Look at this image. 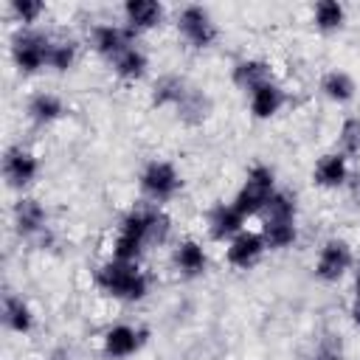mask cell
<instances>
[{"label": "cell", "instance_id": "1", "mask_svg": "<svg viewBox=\"0 0 360 360\" xmlns=\"http://www.w3.org/2000/svg\"><path fill=\"white\" fill-rule=\"evenodd\" d=\"M93 281L101 292H107L115 301H127V304L143 301L146 292H149V278L141 270V264H135V262L107 259L104 264L96 267Z\"/></svg>", "mask_w": 360, "mask_h": 360}, {"label": "cell", "instance_id": "2", "mask_svg": "<svg viewBox=\"0 0 360 360\" xmlns=\"http://www.w3.org/2000/svg\"><path fill=\"white\" fill-rule=\"evenodd\" d=\"M146 233H149V205L127 211L118 222V231H115V239H112V248H110V253H112L110 259L138 264L143 250L149 248Z\"/></svg>", "mask_w": 360, "mask_h": 360}, {"label": "cell", "instance_id": "3", "mask_svg": "<svg viewBox=\"0 0 360 360\" xmlns=\"http://www.w3.org/2000/svg\"><path fill=\"white\" fill-rule=\"evenodd\" d=\"M273 191H276V172H273L270 166H264V163H256V166H250V172L245 174V183H242L239 191L233 194L231 205H233L245 219L262 217V211H264L267 200L273 197Z\"/></svg>", "mask_w": 360, "mask_h": 360}, {"label": "cell", "instance_id": "4", "mask_svg": "<svg viewBox=\"0 0 360 360\" xmlns=\"http://www.w3.org/2000/svg\"><path fill=\"white\" fill-rule=\"evenodd\" d=\"M53 37L37 28H17L11 37V62L20 73L31 76L48 68V53H51Z\"/></svg>", "mask_w": 360, "mask_h": 360}, {"label": "cell", "instance_id": "5", "mask_svg": "<svg viewBox=\"0 0 360 360\" xmlns=\"http://www.w3.org/2000/svg\"><path fill=\"white\" fill-rule=\"evenodd\" d=\"M138 183H141V191H143V197L149 200V205H163V202H169V200L180 191L183 177H180V172H177V166H174L172 160L152 158V160L141 169Z\"/></svg>", "mask_w": 360, "mask_h": 360}, {"label": "cell", "instance_id": "6", "mask_svg": "<svg viewBox=\"0 0 360 360\" xmlns=\"http://www.w3.org/2000/svg\"><path fill=\"white\" fill-rule=\"evenodd\" d=\"M177 31L197 51H205V48H211L219 39V28H217L211 11L205 6H194V3L180 8V14H177Z\"/></svg>", "mask_w": 360, "mask_h": 360}, {"label": "cell", "instance_id": "7", "mask_svg": "<svg viewBox=\"0 0 360 360\" xmlns=\"http://www.w3.org/2000/svg\"><path fill=\"white\" fill-rule=\"evenodd\" d=\"M11 228L20 239L45 242V236H48V211H45V205L37 197L20 194L11 205Z\"/></svg>", "mask_w": 360, "mask_h": 360}, {"label": "cell", "instance_id": "8", "mask_svg": "<svg viewBox=\"0 0 360 360\" xmlns=\"http://www.w3.org/2000/svg\"><path fill=\"white\" fill-rule=\"evenodd\" d=\"M354 262V253H352V245L343 239V236H329L321 248H318V259H315V278L326 281V284H335L340 281L349 267Z\"/></svg>", "mask_w": 360, "mask_h": 360}, {"label": "cell", "instance_id": "9", "mask_svg": "<svg viewBox=\"0 0 360 360\" xmlns=\"http://www.w3.org/2000/svg\"><path fill=\"white\" fill-rule=\"evenodd\" d=\"M135 31L132 28H127V25H118V22H98V25H93V31H90V45H93V51L101 56V59H107L110 65L124 53V51H129L132 45H135Z\"/></svg>", "mask_w": 360, "mask_h": 360}, {"label": "cell", "instance_id": "10", "mask_svg": "<svg viewBox=\"0 0 360 360\" xmlns=\"http://www.w3.org/2000/svg\"><path fill=\"white\" fill-rule=\"evenodd\" d=\"M37 174H39V158L31 149H25L22 143H14L3 152V177L11 188L17 191L28 188L37 180Z\"/></svg>", "mask_w": 360, "mask_h": 360}, {"label": "cell", "instance_id": "11", "mask_svg": "<svg viewBox=\"0 0 360 360\" xmlns=\"http://www.w3.org/2000/svg\"><path fill=\"white\" fill-rule=\"evenodd\" d=\"M267 245H264V236L262 231H242L236 233L228 248H225V262L233 267V270H250L262 256H264Z\"/></svg>", "mask_w": 360, "mask_h": 360}, {"label": "cell", "instance_id": "12", "mask_svg": "<svg viewBox=\"0 0 360 360\" xmlns=\"http://www.w3.org/2000/svg\"><path fill=\"white\" fill-rule=\"evenodd\" d=\"M143 343V332L129 323H115L101 335V354L107 360H127Z\"/></svg>", "mask_w": 360, "mask_h": 360}, {"label": "cell", "instance_id": "13", "mask_svg": "<svg viewBox=\"0 0 360 360\" xmlns=\"http://www.w3.org/2000/svg\"><path fill=\"white\" fill-rule=\"evenodd\" d=\"M349 177H352V169H349V158L343 152H326L318 158L315 169H312V183L321 186V188H343L349 186Z\"/></svg>", "mask_w": 360, "mask_h": 360}, {"label": "cell", "instance_id": "14", "mask_svg": "<svg viewBox=\"0 0 360 360\" xmlns=\"http://www.w3.org/2000/svg\"><path fill=\"white\" fill-rule=\"evenodd\" d=\"M121 11H124L127 28H132L135 34L158 28L163 22V14H166V8L160 3H155V0H127Z\"/></svg>", "mask_w": 360, "mask_h": 360}, {"label": "cell", "instance_id": "15", "mask_svg": "<svg viewBox=\"0 0 360 360\" xmlns=\"http://www.w3.org/2000/svg\"><path fill=\"white\" fill-rule=\"evenodd\" d=\"M248 96H250V98H248L250 115H253L256 121H270L273 115H278V110H281L284 101H287L281 84H276V82H264V84H259L256 90H250Z\"/></svg>", "mask_w": 360, "mask_h": 360}, {"label": "cell", "instance_id": "16", "mask_svg": "<svg viewBox=\"0 0 360 360\" xmlns=\"http://www.w3.org/2000/svg\"><path fill=\"white\" fill-rule=\"evenodd\" d=\"M242 231H245V217L231 202H219V205L211 208V214H208V233H211V239L231 242Z\"/></svg>", "mask_w": 360, "mask_h": 360}, {"label": "cell", "instance_id": "17", "mask_svg": "<svg viewBox=\"0 0 360 360\" xmlns=\"http://www.w3.org/2000/svg\"><path fill=\"white\" fill-rule=\"evenodd\" d=\"M231 82H233L239 90L250 93V90H256L259 84L273 82V68H270V62H264V59H259V56H248V59H239V62L233 65Z\"/></svg>", "mask_w": 360, "mask_h": 360}, {"label": "cell", "instance_id": "18", "mask_svg": "<svg viewBox=\"0 0 360 360\" xmlns=\"http://www.w3.org/2000/svg\"><path fill=\"white\" fill-rule=\"evenodd\" d=\"M172 259H174L177 273H183V276H188V278L202 276V273L208 270V253H205L202 242H197V239H180V242L174 245Z\"/></svg>", "mask_w": 360, "mask_h": 360}, {"label": "cell", "instance_id": "19", "mask_svg": "<svg viewBox=\"0 0 360 360\" xmlns=\"http://www.w3.org/2000/svg\"><path fill=\"white\" fill-rule=\"evenodd\" d=\"M25 115H28L37 127H51L53 121H59V118L65 115V101H62L56 93H51V90H39V93H34V96L28 98Z\"/></svg>", "mask_w": 360, "mask_h": 360}, {"label": "cell", "instance_id": "20", "mask_svg": "<svg viewBox=\"0 0 360 360\" xmlns=\"http://www.w3.org/2000/svg\"><path fill=\"white\" fill-rule=\"evenodd\" d=\"M34 309L28 307V301L17 292H6L3 295V326L14 335H28L34 329Z\"/></svg>", "mask_w": 360, "mask_h": 360}, {"label": "cell", "instance_id": "21", "mask_svg": "<svg viewBox=\"0 0 360 360\" xmlns=\"http://www.w3.org/2000/svg\"><path fill=\"white\" fill-rule=\"evenodd\" d=\"M188 90H191V87H188V82H186L183 76H177V73H163V76H158L155 84H152V107H172V110H177Z\"/></svg>", "mask_w": 360, "mask_h": 360}, {"label": "cell", "instance_id": "22", "mask_svg": "<svg viewBox=\"0 0 360 360\" xmlns=\"http://www.w3.org/2000/svg\"><path fill=\"white\" fill-rule=\"evenodd\" d=\"M211 110H214L211 98H208L202 90L191 87V90L186 93V98L180 101V107H177V118H180L186 127H200V124H205V121L211 118Z\"/></svg>", "mask_w": 360, "mask_h": 360}, {"label": "cell", "instance_id": "23", "mask_svg": "<svg viewBox=\"0 0 360 360\" xmlns=\"http://www.w3.org/2000/svg\"><path fill=\"white\" fill-rule=\"evenodd\" d=\"M354 79L340 68H332L321 76V93L335 104H349L354 98Z\"/></svg>", "mask_w": 360, "mask_h": 360}, {"label": "cell", "instance_id": "24", "mask_svg": "<svg viewBox=\"0 0 360 360\" xmlns=\"http://www.w3.org/2000/svg\"><path fill=\"white\" fill-rule=\"evenodd\" d=\"M262 236L270 250H287L298 242V225L284 219H262Z\"/></svg>", "mask_w": 360, "mask_h": 360}, {"label": "cell", "instance_id": "25", "mask_svg": "<svg viewBox=\"0 0 360 360\" xmlns=\"http://www.w3.org/2000/svg\"><path fill=\"white\" fill-rule=\"evenodd\" d=\"M146 68H149V59H146V53L138 48V45H132L129 51H124L115 62H112V73L121 79V82H141L143 76H146Z\"/></svg>", "mask_w": 360, "mask_h": 360}, {"label": "cell", "instance_id": "26", "mask_svg": "<svg viewBox=\"0 0 360 360\" xmlns=\"http://www.w3.org/2000/svg\"><path fill=\"white\" fill-rule=\"evenodd\" d=\"M312 25L321 34H335L346 25V8L338 0H321L312 8Z\"/></svg>", "mask_w": 360, "mask_h": 360}, {"label": "cell", "instance_id": "27", "mask_svg": "<svg viewBox=\"0 0 360 360\" xmlns=\"http://www.w3.org/2000/svg\"><path fill=\"white\" fill-rule=\"evenodd\" d=\"M295 217H298L295 194L287 191V188H276L273 197L267 200L264 211H262V219H284V222H295Z\"/></svg>", "mask_w": 360, "mask_h": 360}, {"label": "cell", "instance_id": "28", "mask_svg": "<svg viewBox=\"0 0 360 360\" xmlns=\"http://www.w3.org/2000/svg\"><path fill=\"white\" fill-rule=\"evenodd\" d=\"M79 59V45L73 39H53L48 53V68L56 73H68Z\"/></svg>", "mask_w": 360, "mask_h": 360}, {"label": "cell", "instance_id": "29", "mask_svg": "<svg viewBox=\"0 0 360 360\" xmlns=\"http://www.w3.org/2000/svg\"><path fill=\"white\" fill-rule=\"evenodd\" d=\"M45 14V6L39 0H11L8 3V17L20 22V28H34V22Z\"/></svg>", "mask_w": 360, "mask_h": 360}, {"label": "cell", "instance_id": "30", "mask_svg": "<svg viewBox=\"0 0 360 360\" xmlns=\"http://www.w3.org/2000/svg\"><path fill=\"white\" fill-rule=\"evenodd\" d=\"M338 152H343L346 158L360 155V115H349L340 129H338Z\"/></svg>", "mask_w": 360, "mask_h": 360}, {"label": "cell", "instance_id": "31", "mask_svg": "<svg viewBox=\"0 0 360 360\" xmlns=\"http://www.w3.org/2000/svg\"><path fill=\"white\" fill-rule=\"evenodd\" d=\"M343 340L335 332H326L323 338H318L315 343V360H343Z\"/></svg>", "mask_w": 360, "mask_h": 360}, {"label": "cell", "instance_id": "32", "mask_svg": "<svg viewBox=\"0 0 360 360\" xmlns=\"http://www.w3.org/2000/svg\"><path fill=\"white\" fill-rule=\"evenodd\" d=\"M349 191H352V200L360 205V172L349 177Z\"/></svg>", "mask_w": 360, "mask_h": 360}, {"label": "cell", "instance_id": "33", "mask_svg": "<svg viewBox=\"0 0 360 360\" xmlns=\"http://www.w3.org/2000/svg\"><path fill=\"white\" fill-rule=\"evenodd\" d=\"M349 315H352V323L360 329V298H352V307H349Z\"/></svg>", "mask_w": 360, "mask_h": 360}, {"label": "cell", "instance_id": "34", "mask_svg": "<svg viewBox=\"0 0 360 360\" xmlns=\"http://www.w3.org/2000/svg\"><path fill=\"white\" fill-rule=\"evenodd\" d=\"M352 292H354V298H360V267L354 270V290Z\"/></svg>", "mask_w": 360, "mask_h": 360}, {"label": "cell", "instance_id": "35", "mask_svg": "<svg viewBox=\"0 0 360 360\" xmlns=\"http://www.w3.org/2000/svg\"><path fill=\"white\" fill-rule=\"evenodd\" d=\"M312 360H315V357H312Z\"/></svg>", "mask_w": 360, "mask_h": 360}]
</instances>
